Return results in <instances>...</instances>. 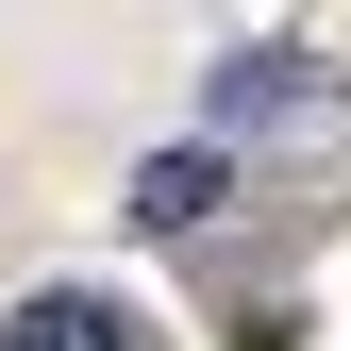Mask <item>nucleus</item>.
<instances>
[{"label":"nucleus","mask_w":351,"mask_h":351,"mask_svg":"<svg viewBox=\"0 0 351 351\" xmlns=\"http://www.w3.org/2000/svg\"><path fill=\"white\" fill-rule=\"evenodd\" d=\"M0 351H151V318L101 301V285H34L17 318H0Z\"/></svg>","instance_id":"obj_1"},{"label":"nucleus","mask_w":351,"mask_h":351,"mask_svg":"<svg viewBox=\"0 0 351 351\" xmlns=\"http://www.w3.org/2000/svg\"><path fill=\"white\" fill-rule=\"evenodd\" d=\"M201 201H217V151H167L151 184H134V217H201Z\"/></svg>","instance_id":"obj_2"}]
</instances>
